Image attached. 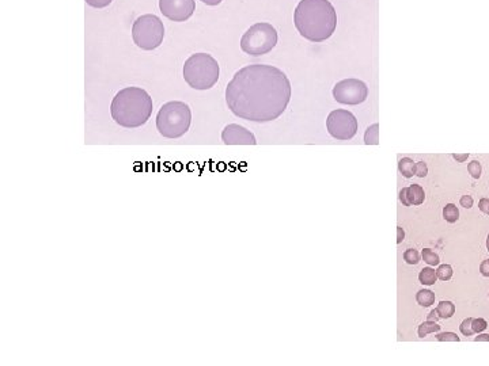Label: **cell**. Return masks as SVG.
<instances>
[{"mask_svg":"<svg viewBox=\"0 0 489 366\" xmlns=\"http://www.w3.org/2000/svg\"><path fill=\"white\" fill-rule=\"evenodd\" d=\"M291 81L273 65L253 64L241 68L226 87L230 111L246 121L278 120L291 101Z\"/></svg>","mask_w":489,"mask_h":366,"instance_id":"6da1fadb","label":"cell"},{"mask_svg":"<svg viewBox=\"0 0 489 366\" xmlns=\"http://www.w3.org/2000/svg\"><path fill=\"white\" fill-rule=\"evenodd\" d=\"M294 25L311 42L330 39L337 27V13L329 0H301L294 13Z\"/></svg>","mask_w":489,"mask_h":366,"instance_id":"7a4b0ae2","label":"cell"},{"mask_svg":"<svg viewBox=\"0 0 489 366\" xmlns=\"http://www.w3.org/2000/svg\"><path fill=\"white\" fill-rule=\"evenodd\" d=\"M152 98L141 87H126L116 94L110 104L112 118L126 129L141 128L152 114Z\"/></svg>","mask_w":489,"mask_h":366,"instance_id":"3957f363","label":"cell"},{"mask_svg":"<svg viewBox=\"0 0 489 366\" xmlns=\"http://www.w3.org/2000/svg\"><path fill=\"white\" fill-rule=\"evenodd\" d=\"M218 61L208 53H195L183 64V79L195 90H209L219 81Z\"/></svg>","mask_w":489,"mask_h":366,"instance_id":"277c9868","label":"cell"},{"mask_svg":"<svg viewBox=\"0 0 489 366\" xmlns=\"http://www.w3.org/2000/svg\"><path fill=\"white\" fill-rule=\"evenodd\" d=\"M190 107L181 101L167 102L157 114V129L166 139H180L189 130Z\"/></svg>","mask_w":489,"mask_h":366,"instance_id":"5b68a950","label":"cell"},{"mask_svg":"<svg viewBox=\"0 0 489 366\" xmlns=\"http://www.w3.org/2000/svg\"><path fill=\"white\" fill-rule=\"evenodd\" d=\"M278 32L266 22H259L246 30L241 39V49L246 55L260 57L269 53L278 45Z\"/></svg>","mask_w":489,"mask_h":366,"instance_id":"8992f818","label":"cell"},{"mask_svg":"<svg viewBox=\"0 0 489 366\" xmlns=\"http://www.w3.org/2000/svg\"><path fill=\"white\" fill-rule=\"evenodd\" d=\"M164 37L162 20L154 14H145L133 22L132 40L143 50H154L161 46Z\"/></svg>","mask_w":489,"mask_h":366,"instance_id":"52a82bcc","label":"cell"},{"mask_svg":"<svg viewBox=\"0 0 489 366\" xmlns=\"http://www.w3.org/2000/svg\"><path fill=\"white\" fill-rule=\"evenodd\" d=\"M326 129L333 139L343 142L351 140L358 133V120L351 111L337 109L329 113L326 118Z\"/></svg>","mask_w":489,"mask_h":366,"instance_id":"ba28073f","label":"cell"},{"mask_svg":"<svg viewBox=\"0 0 489 366\" xmlns=\"http://www.w3.org/2000/svg\"><path fill=\"white\" fill-rule=\"evenodd\" d=\"M368 87L359 79H344L333 87V98L341 104L356 106L366 101Z\"/></svg>","mask_w":489,"mask_h":366,"instance_id":"9c48e42d","label":"cell"},{"mask_svg":"<svg viewBox=\"0 0 489 366\" xmlns=\"http://www.w3.org/2000/svg\"><path fill=\"white\" fill-rule=\"evenodd\" d=\"M159 10L167 20L185 22L196 11L195 0H159Z\"/></svg>","mask_w":489,"mask_h":366,"instance_id":"30bf717a","label":"cell"},{"mask_svg":"<svg viewBox=\"0 0 489 366\" xmlns=\"http://www.w3.org/2000/svg\"><path fill=\"white\" fill-rule=\"evenodd\" d=\"M222 142L226 145H256L254 135L238 123L227 125L222 132Z\"/></svg>","mask_w":489,"mask_h":366,"instance_id":"8fae6325","label":"cell"},{"mask_svg":"<svg viewBox=\"0 0 489 366\" xmlns=\"http://www.w3.org/2000/svg\"><path fill=\"white\" fill-rule=\"evenodd\" d=\"M426 200V194H424V189L420 184H410L408 187V201L415 206L422 205Z\"/></svg>","mask_w":489,"mask_h":366,"instance_id":"7c38bea8","label":"cell"},{"mask_svg":"<svg viewBox=\"0 0 489 366\" xmlns=\"http://www.w3.org/2000/svg\"><path fill=\"white\" fill-rule=\"evenodd\" d=\"M398 171L403 174V177L412 178L416 175V163L409 158H404L398 162Z\"/></svg>","mask_w":489,"mask_h":366,"instance_id":"4fadbf2b","label":"cell"},{"mask_svg":"<svg viewBox=\"0 0 489 366\" xmlns=\"http://www.w3.org/2000/svg\"><path fill=\"white\" fill-rule=\"evenodd\" d=\"M365 144L366 145H378L379 144V125L374 123L367 128L365 133Z\"/></svg>","mask_w":489,"mask_h":366,"instance_id":"5bb4252c","label":"cell"},{"mask_svg":"<svg viewBox=\"0 0 489 366\" xmlns=\"http://www.w3.org/2000/svg\"><path fill=\"white\" fill-rule=\"evenodd\" d=\"M438 280V274L436 271L432 269V267H424L420 274H419V281L420 284L427 285V286H431V285L435 284Z\"/></svg>","mask_w":489,"mask_h":366,"instance_id":"9a60e30c","label":"cell"},{"mask_svg":"<svg viewBox=\"0 0 489 366\" xmlns=\"http://www.w3.org/2000/svg\"><path fill=\"white\" fill-rule=\"evenodd\" d=\"M436 312L441 319H450L455 313V305L451 301H441L436 306Z\"/></svg>","mask_w":489,"mask_h":366,"instance_id":"2e32d148","label":"cell"},{"mask_svg":"<svg viewBox=\"0 0 489 366\" xmlns=\"http://www.w3.org/2000/svg\"><path fill=\"white\" fill-rule=\"evenodd\" d=\"M416 301L422 306H431L435 303V293L428 290V289L419 290L416 294Z\"/></svg>","mask_w":489,"mask_h":366,"instance_id":"e0dca14e","label":"cell"},{"mask_svg":"<svg viewBox=\"0 0 489 366\" xmlns=\"http://www.w3.org/2000/svg\"><path fill=\"white\" fill-rule=\"evenodd\" d=\"M439 331H441V325H438L436 322L427 320L426 323L419 325L417 334H419L420 338H426L429 334H435V332H439Z\"/></svg>","mask_w":489,"mask_h":366,"instance_id":"ac0fdd59","label":"cell"},{"mask_svg":"<svg viewBox=\"0 0 489 366\" xmlns=\"http://www.w3.org/2000/svg\"><path fill=\"white\" fill-rule=\"evenodd\" d=\"M443 217L448 223H455L459 219V210L454 203H448L443 209Z\"/></svg>","mask_w":489,"mask_h":366,"instance_id":"d6986e66","label":"cell"},{"mask_svg":"<svg viewBox=\"0 0 489 366\" xmlns=\"http://www.w3.org/2000/svg\"><path fill=\"white\" fill-rule=\"evenodd\" d=\"M422 255H423L424 262L429 264V266H436V264H439V262H441L439 255H438V254H435V252H433L431 248H424Z\"/></svg>","mask_w":489,"mask_h":366,"instance_id":"ffe728a7","label":"cell"},{"mask_svg":"<svg viewBox=\"0 0 489 366\" xmlns=\"http://www.w3.org/2000/svg\"><path fill=\"white\" fill-rule=\"evenodd\" d=\"M438 278L442 281H448L452 277V267L450 264H441L436 270Z\"/></svg>","mask_w":489,"mask_h":366,"instance_id":"44dd1931","label":"cell"},{"mask_svg":"<svg viewBox=\"0 0 489 366\" xmlns=\"http://www.w3.org/2000/svg\"><path fill=\"white\" fill-rule=\"evenodd\" d=\"M404 261L409 264H417L420 262V254L416 250L409 248L404 252Z\"/></svg>","mask_w":489,"mask_h":366,"instance_id":"7402d4cb","label":"cell"},{"mask_svg":"<svg viewBox=\"0 0 489 366\" xmlns=\"http://www.w3.org/2000/svg\"><path fill=\"white\" fill-rule=\"evenodd\" d=\"M468 171L469 174H470L474 179H478V178L481 177V171H483L481 163L478 162V161H473V162L469 163Z\"/></svg>","mask_w":489,"mask_h":366,"instance_id":"603a6c76","label":"cell"},{"mask_svg":"<svg viewBox=\"0 0 489 366\" xmlns=\"http://www.w3.org/2000/svg\"><path fill=\"white\" fill-rule=\"evenodd\" d=\"M436 339L439 342H459V337L454 332H439L436 335Z\"/></svg>","mask_w":489,"mask_h":366,"instance_id":"cb8c5ba5","label":"cell"},{"mask_svg":"<svg viewBox=\"0 0 489 366\" xmlns=\"http://www.w3.org/2000/svg\"><path fill=\"white\" fill-rule=\"evenodd\" d=\"M471 327H473V331H474L476 334H478V332H483V331L488 327V323H487L485 319L477 318V319H473V320H471Z\"/></svg>","mask_w":489,"mask_h":366,"instance_id":"d4e9b609","label":"cell"},{"mask_svg":"<svg viewBox=\"0 0 489 366\" xmlns=\"http://www.w3.org/2000/svg\"><path fill=\"white\" fill-rule=\"evenodd\" d=\"M471 320H473V318H468V319H465V320L461 323V325H459V330H461V332H462L465 337H471L473 334H476V332L473 331V327H471Z\"/></svg>","mask_w":489,"mask_h":366,"instance_id":"484cf974","label":"cell"},{"mask_svg":"<svg viewBox=\"0 0 489 366\" xmlns=\"http://www.w3.org/2000/svg\"><path fill=\"white\" fill-rule=\"evenodd\" d=\"M113 0H86V3L93 8H105L107 7Z\"/></svg>","mask_w":489,"mask_h":366,"instance_id":"4316f807","label":"cell"},{"mask_svg":"<svg viewBox=\"0 0 489 366\" xmlns=\"http://www.w3.org/2000/svg\"><path fill=\"white\" fill-rule=\"evenodd\" d=\"M428 174L427 163L419 162L416 163V175L419 178H426Z\"/></svg>","mask_w":489,"mask_h":366,"instance_id":"83f0119b","label":"cell"},{"mask_svg":"<svg viewBox=\"0 0 489 366\" xmlns=\"http://www.w3.org/2000/svg\"><path fill=\"white\" fill-rule=\"evenodd\" d=\"M478 208L484 215L489 216V198H481L478 203Z\"/></svg>","mask_w":489,"mask_h":366,"instance_id":"f1b7e54d","label":"cell"},{"mask_svg":"<svg viewBox=\"0 0 489 366\" xmlns=\"http://www.w3.org/2000/svg\"><path fill=\"white\" fill-rule=\"evenodd\" d=\"M459 203H461V206L470 209L473 206V198L470 196H462L459 200Z\"/></svg>","mask_w":489,"mask_h":366,"instance_id":"f546056e","label":"cell"},{"mask_svg":"<svg viewBox=\"0 0 489 366\" xmlns=\"http://www.w3.org/2000/svg\"><path fill=\"white\" fill-rule=\"evenodd\" d=\"M400 201L403 203L404 206H410V203L408 201V187H404V189L400 191Z\"/></svg>","mask_w":489,"mask_h":366,"instance_id":"4dcf8cb0","label":"cell"},{"mask_svg":"<svg viewBox=\"0 0 489 366\" xmlns=\"http://www.w3.org/2000/svg\"><path fill=\"white\" fill-rule=\"evenodd\" d=\"M480 273L484 277H489V259H485L483 264H480Z\"/></svg>","mask_w":489,"mask_h":366,"instance_id":"1f68e13d","label":"cell"},{"mask_svg":"<svg viewBox=\"0 0 489 366\" xmlns=\"http://www.w3.org/2000/svg\"><path fill=\"white\" fill-rule=\"evenodd\" d=\"M405 239V232L401 226H397V243H403Z\"/></svg>","mask_w":489,"mask_h":366,"instance_id":"d6a6232c","label":"cell"},{"mask_svg":"<svg viewBox=\"0 0 489 366\" xmlns=\"http://www.w3.org/2000/svg\"><path fill=\"white\" fill-rule=\"evenodd\" d=\"M452 158L457 161L458 163H464L465 161H468L469 158V154H462V155H459V154H454L452 155Z\"/></svg>","mask_w":489,"mask_h":366,"instance_id":"836d02e7","label":"cell"},{"mask_svg":"<svg viewBox=\"0 0 489 366\" xmlns=\"http://www.w3.org/2000/svg\"><path fill=\"white\" fill-rule=\"evenodd\" d=\"M438 319H441V318H439V315H438L436 309L431 311V312H429V315H428V320H429V322H438Z\"/></svg>","mask_w":489,"mask_h":366,"instance_id":"e575fe53","label":"cell"},{"mask_svg":"<svg viewBox=\"0 0 489 366\" xmlns=\"http://www.w3.org/2000/svg\"><path fill=\"white\" fill-rule=\"evenodd\" d=\"M476 342H489V334H483V335H478L474 338Z\"/></svg>","mask_w":489,"mask_h":366,"instance_id":"d590c367","label":"cell"},{"mask_svg":"<svg viewBox=\"0 0 489 366\" xmlns=\"http://www.w3.org/2000/svg\"><path fill=\"white\" fill-rule=\"evenodd\" d=\"M203 1L204 4H207V6H218V4H221L223 0H202Z\"/></svg>","mask_w":489,"mask_h":366,"instance_id":"8d00e7d4","label":"cell"},{"mask_svg":"<svg viewBox=\"0 0 489 366\" xmlns=\"http://www.w3.org/2000/svg\"><path fill=\"white\" fill-rule=\"evenodd\" d=\"M487 248H488V251H489V235H488V238H487Z\"/></svg>","mask_w":489,"mask_h":366,"instance_id":"74e56055","label":"cell"}]
</instances>
